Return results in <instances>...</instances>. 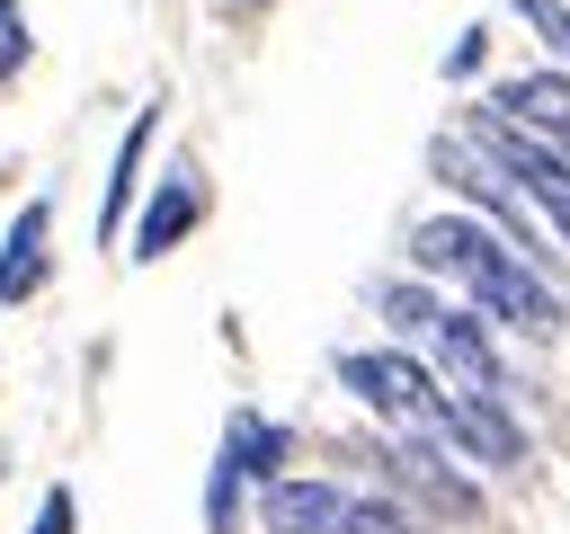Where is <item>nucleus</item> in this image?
<instances>
[{
  "label": "nucleus",
  "mask_w": 570,
  "mask_h": 534,
  "mask_svg": "<svg viewBox=\"0 0 570 534\" xmlns=\"http://www.w3.org/2000/svg\"><path fill=\"white\" fill-rule=\"evenodd\" d=\"M410 258H419L428 276H454L490 320H508V329H525V338H552V329H561V294H552V285L534 276V258H525L508 231H490V222L436 214V222L410 231Z\"/></svg>",
  "instance_id": "nucleus-1"
},
{
  "label": "nucleus",
  "mask_w": 570,
  "mask_h": 534,
  "mask_svg": "<svg viewBox=\"0 0 570 534\" xmlns=\"http://www.w3.org/2000/svg\"><path fill=\"white\" fill-rule=\"evenodd\" d=\"M463 142H472V151H481V160H490V169H499V178H508V187L570 240V151H552V142H543L534 125H517L508 107H481Z\"/></svg>",
  "instance_id": "nucleus-2"
},
{
  "label": "nucleus",
  "mask_w": 570,
  "mask_h": 534,
  "mask_svg": "<svg viewBox=\"0 0 570 534\" xmlns=\"http://www.w3.org/2000/svg\"><path fill=\"white\" fill-rule=\"evenodd\" d=\"M258 525L267 534H410L401 507H383L365 490H338V481H267Z\"/></svg>",
  "instance_id": "nucleus-3"
},
{
  "label": "nucleus",
  "mask_w": 570,
  "mask_h": 534,
  "mask_svg": "<svg viewBox=\"0 0 570 534\" xmlns=\"http://www.w3.org/2000/svg\"><path fill=\"white\" fill-rule=\"evenodd\" d=\"M383 312H392L410 338H428V347H436V365H445V383H454V392H499V400H508L499 347L481 338V320H472V312H445V303H428V294H410V285H392V294H383Z\"/></svg>",
  "instance_id": "nucleus-4"
},
{
  "label": "nucleus",
  "mask_w": 570,
  "mask_h": 534,
  "mask_svg": "<svg viewBox=\"0 0 570 534\" xmlns=\"http://www.w3.org/2000/svg\"><path fill=\"white\" fill-rule=\"evenodd\" d=\"M338 383L374 409V418H392V427H436V383H428V365H410V356H338Z\"/></svg>",
  "instance_id": "nucleus-5"
},
{
  "label": "nucleus",
  "mask_w": 570,
  "mask_h": 534,
  "mask_svg": "<svg viewBox=\"0 0 570 534\" xmlns=\"http://www.w3.org/2000/svg\"><path fill=\"white\" fill-rule=\"evenodd\" d=\"M436 178H445V187H463V196H472V205H481V214H490V222L534 258V214H525V196H517V187H508V178H499L463 134H445V142H436Z\"/></svg>",
  "instance_id": "nucleus-6"
},
{
  "label": "nucleus",
  "mask_w": 570,
  "mask_h": 534,
  "mask_svg": "<svg viewBox=\"0 0 570 534\" xmlns=\"http://www.w3.org/2000/svg\"><path fill=\"white\" fill-rule=\"evenodd\" d=\"M436 427H445L472 463H490V472H517V463H525V436H517V418H508L499 392H445V400H436Z\"/></svg>",
  "instance_id": "nucleus-7"
},
{
  "label": "nucleus",
  "mask_w": 570,
  "mask_h": 534,
  "mask_svg": "<svg viewBox=\"0 0 570 534\" xmlns=\"http://www.w3.org/2000/svg\"><path fill=\"white\" fill-rule=\"evenodd\" d=\"M276 454H285V436H276L267 418H232L223 463H214V534L232 525V490H240V481H267V472H276Z\"/></svg>",
  "instance_id": "nucleus-8"
},
{
  "label": "nucleus",
  "mask_w": 570,
  "mask_h": 534,
  "mask_svg": "<svg viewBox=\"0 0 570 534\" xmlns=\"http://www.w3.org/2000/svg\"><path fill=\"white\" fill-rule=\"evenodd\" d=\"M499 107H508L517 125H534L552 151H570V80H561V71H525V80H508Z\"/></svg>",
  "instance_id": "nucleus-9"
},
{
  "label": "nucleus",
  "mask_w": 570,
  "mask_h": 534,
  "mask_svg": "<svg viewBox=\"0 0 570 534\" xmlns=\"http://www.w3.org/2000/svg\"><path fill=\"white\" fill-rule=\"evenodd\" d=\"M196 214H205V187H196V169H178V178L151 196V214H142V231H134V258H160Z\"/></svg>",
  "instance_id": "nucleus-10"
},
{
  "label": "nucleus",
  "mask_w": 570,
  "mask_h": 534,
  "mask_svg": "<svg viewBox=\"0 0 570 534\" xmlns=\"http://www.w3.org/2000/svg\"><path fill=\"white\" fill-rule=\"evenodd\" d=\"M45 205H18V222H9V249H0V303H27L36 294V276H45Z\"/></svg>",
  "instance_id": "nucleus-11"
},
{
  "label": "nucleus",
  "mask_w": 570,
  "mask_h": 534,
  "mask_svg": "<svg viewBox=\"0 0 570 534\" xmlns=\"http://www.w3.org/2000/svg\"><path fill=\"white\" fill-rule=\"evenodd\" d=\"M392 463H401V472H410V481H419V490H428V498H436V507H454V516H463V507H472V490H463V481H454V472H445V463H436V454H428V445H401V454H392Z\"/></svg>",
  "instance_id": "nucleus-12"
},
{
  "label": "nucleus",
  "mask_w": 570,
  "mask_h": 534,
  "mask_svg": "<svg viewBox=\"0 0 570 534\" xmlns=\"http://www.w3.org/2000/svg\"><path fill=\"white\" fill-rule=\"evenodd\" d=\"M142 142H151V116L125 134V151H116V187H107V214H98V231L116 240V222H125V187H134V160H142Z\"/></svg>",
  "instance_id": "nucleus-13"
},
{
  "label": "nucleus",
  "mask_w": 570,
  "mask_h": 534,
  "mask_svg": "<svg viewBox=\"0 0 570 534\" xmlns=\"http://www.w3.org/2000/svg\"><path fill=\"white\" fill-rule=\"evenodd\" d=\"M517 18H525V27H534L561 62H570V0H517Z\"/></svg>",
  "instance_id": "nucleus-14"
},
{
  "label": "nucleus",
  "mask_w": 570,
  "mask_h": 534,
  "mask_svg": "<svg viewBox=\"0 0 570 534\" xmlns=\"http://www.w3.org/2000/svg\"><path fill=\"white\" fill-rule=\"evenodd\" d=\"M18 62H27V18H18V9L0 0V80H9Z\"/></svg>",
  "instance_id": "nucleus-15"
},
{
  "label": "nucleus",
  "mask_w": 570,
  "mask_h": 534,
  "mask_svg": "<svg viewBox=\"0 0 570 534\" xmlns=\"http://www.w3.org/2000/svg\"><path fill=\"white\" fill-rule=\"evenodd\" d=\"M36 534H71V498H62V490L45 498V516H36Z\"/></svg>",
  "instance_id": "nucleus-16"
}]
</instances>
